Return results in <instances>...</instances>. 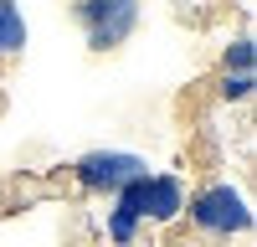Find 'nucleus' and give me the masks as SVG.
Masks as SVG:
<instances>
[{"label": "nucleus", "mask_w": 257, "mask_h": 247, "mask_svg": "<svg viewBox=\"0 0 257 247\" xmlns=\"http://www.w3.org/2000/svg\"><path fill=\"white\" fill-rule=\"evenodd\" d=\"M185 216H190V232H196L206 247H226L231 237H247V232H252L247 196H242L231 180H221V175L201 180L196 191L185 196Z\"/></svg>", "instance_id": "obj_1"}, {"label": "nucleus", "mask_w": 257, "mask_h": 247, "mask_svg": "<svg viewBox=\"0 0 257 247\" xmlns=\"http://www.w3.org/2000/svg\"><path fill=\"white\" fill-rule=\"evenodd\" d=\"M26 52V21H21L16 0H0V72L16 67V57Z\"/></svg>", "instance_id": "obj_3"}, {"label": "nucleus", "mask_w": 257, "mask_h": 247, "mask_svg": "<svg viewBox=\"0 0 257 247\" xmlns=\"http://www.w3.org/2000/svg\"><path fill=\"white\" fill-rule=\"evenodd\" d=\"M72 16L82 36H88V52H118L139 26V0H72Z\"/></svg>", "instance_id": "obj_2"}]
</instances>
